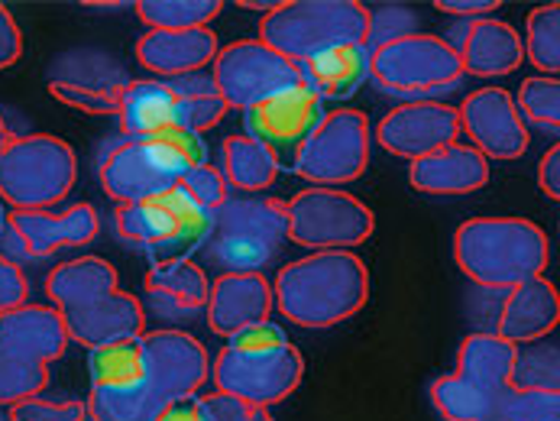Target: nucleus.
<instances>
[{"mask_svg":"<svg viewBox=\"0 0 560 421\" xmlns=\"http://www.w3.org/2000/svg\"><path fill=\"white\" fill-rule=\"evenodd\" d=\"M168 87L175 94V110H178V127L191 130V133H205L211 127H218L231 107L224 104L221 91L214 87L208 72H195V75H182V79H168Z\"/></svg>","mask_w":560,"mask_h":421,"instance_id":"nucleus-32","label":"nucleus"},{"mask_svg":"<svg viewBox=\"0 0 560 421\" xmlns=\"http://www.w3.org/2000/svg\"><path fill=\"white\" fill-rule=\"evenodd\" d=\"M208 276L191 259H172L153 262V269L143 279V292L150 308L162 318H195L208 305Z\"/></svg>","mask_w":560,"mask_h":421,"instance_id":"nucleus-26","label":"nucleus"},{"mask_svg":"<svg viewBox=\"0 0 560 421\" xmlns=\"http://www.w3.org/2000/svg\"><path fill=\"white\" fill-rule=\"evenodd\" d=\"M373 127L363 110H327L292 160V172L315 188H343L370 166Z\"/></svg>","mask_w":560,"mask_h":421,"instance_id":"nucleus-11","label":"nucleus"},{"mask_svg":"<svg viewBox=\"0 0 560 421\" xmlns=\"http://www.w3.org/2000/svg\"><path fill=\"white\" fill-rule=\"evenodd\" d=\"M0 421H10V416H7V412H3V409H0Z\"/></svg>","mask_w":560,"mask_h":421,"instance_id":"nucleus-54","label":"nucleus"},{"mask_svg":"<svg viewBox=\"0 0 560 421\" xmlns=\"http://www.w3.org/2000/svg\"><path fill=\"white\" fill-rule=\"evenodd\" d=\"M46 383H49V366H39L0 347V409L39 396Z\"/></svg>","mask_w":560,"mask_h":421,"instance_id":"nucleus-41","label":"nucleus"},{"mask_svg":"<svg viewBox=\"0 0 560 421\" xmlns=\"http://www.w3.org/2000/svg\"><path fill=\"white\" fill-rule=\"evenodd\" d=\"M457 269L489 292H509L545 276L551 262L548 234L525 218H470L454 234Z\"/></svg>","mask_w":560,"mask_h":421,"instance_id":"nucleus-2","label":"nucleus"},{"mask_svg":"<svg viewBox=\"0 0 560 421\" xmlns=\"http://www.w3.org/2000/svg\"><path fill=\"white\" fill-rule=\"evenodd\" d=\"M302 376H305V360L299 347L272 321H262L249 331L228 337V343L221 347L211 366V379L218 393L259 409H272L285 402L302 386Z\"/></svg>","mask_w":560,"mask_h":421,"instance_id":"nucleus-4","label":"nucleus"},{"mask_svg":"<svg viewBox=\"0 0 560 421\" xmlns=\"http://www.w3.org/2000/svg\"><path fill=\"white\" fill-rule=\"evenodd\" d=\"M285 231L295 247L312 253L353 250L376 231V214L343 188L308 185L285 204Z\"/></svg>","mask_w":560,"mask_h":421,"instance_id":"nucleus-10","label":"nucleus"},{"mask_svg":"<svg viewBox=\"0 0 560 421\" xmlns=\"http://www.w3.org/2000/svg\"><path fill=\"white\" fill-rule=\"evenodd\" d=\"M560 321V295L551 279L538 276L528 279L515 289L505 292V302L499 308V321H495V335L505 337L515 347L545 340L548 335L558 331Z\"/></svg>","mask_w":560,"mask_h":421,"instance_id":"nucleus-23","label":"nucleus"},{"mask_svg":"<svg viewBox=\"0 0 560 421\" xmlns=\"http://www.w3.org/2000/svg\"><path fill=\"white\" fill-rule=\"evenodd\" d=\"M79 182L75 150L52 133L13 137L0 156V201L13 211H49Z\"/></svg>","mask_w":560,"mask_h":421,"instance_id":"nucleus-6","label":"nucleus"},{"mask_svg":"<svg viewBox=\"0 0 560 421\" xmlns=\"http://www.w3.org/2000/svg\"><path fill=\"white\" fill-rule=\"evenodd\" d=\"M214 214L198 208L178 185L137 204H120L114 214L117 237L153 262L191 259L211 237Z\"/></svg>","mask_w":560,"mask_h":421,"instance_id":"nucleus-8","label":"nucleus"},{"mask_svg":"<svg viewBox=\"0 0 560 421\" xmlns=\"http://www.w3.org/2000/svg\"><path fill=\"white\" fill-rule=\"evenodd\" d=\"M91 389H140L147 386V353L143 340H124L91 350L88 360Z\"/></svg>","mask_w":560,"mask_h":421,"instance_id":"nucleus-33","label":"nucleus"},{"mask_svg":"<svg viewBox=\"0 0 560 421\" xmlns=\"http://www.w3.org/2000/svg\"><path fill=\"white\" fill-rule=\"evenodd\" d=\"M221 43L211 26L201 30H147L137 43V62L153 72V79H182L205 72Z\"/></svg>","mask_w":560,"mask_h":421,"instance_id":"nucleus-21","label":"nucleus"},{"mask_svg":"<svg viewBox=\"0 0 560 421\" xmlns=\"http://www.w3.org/2000/svg\"><path fill=\"white\" fill-rule=\"evenodd\" d=\"M408 182L424 195H474L489 182V160L457 140L415 160L408 166Z\"/></svg>","mask_w":560,"mask_h":421,"instance_id":"nucleus-25","label":"nucleus"},{"mask_svg":"<svg viewBox=\"0 0 560 421\" xmlns=\"http://www.w3.org/2000/svg\"><path fill=\"white\" fill-rule=\"evenodd\" d=\"M120 289V276L114 262L104 256H75L49 269L46 276V295L52 299L56 312H72L81 305H91L97 299H107Z\"/></svg>","mask_w":560,"mask_h":421,"instance_id":"nucleus-27","label":"nucleus"},{"mask_svg":"<svg viewBox=\"0 0 560 421\" xmlns=\"http://www.w3.org/2000/svg\"><path fill=\"white\" fill-rule=\"evenodd\" d=\"M143 353H147V389L162 406L191 399L211 379V356L198 337L178 328L147 331Z\"/></svg>","mask_w":560,"mask_h":421,"instance_id":"nucleus-15","label":"nucleus"},{"mask_svg":"<svg viewBox=\"0 0 560 421\" xmlns=\"http://www.w3.org/2000/svg\"><path fill=\"white\" fill-rule=\"evenodd\" d=\"M101 234V214L94 204L79 201L62 211H7V224L0 234V256L10 262L23 259H49L59 250L84 247Z\"/></svg>","mask_w":560,"mask_h":421,"instance_id":"nucleus-13","label":"nucleus"},{"mask_svg":"<svg viewBox=\"0 0 560 421\" xmlns=\"http://www.w3.org/2000/svg\"><path fill=\"white\" fill-rule=\"evenodd\" d=\"M137 16L150 30H201L224 10L221 0H137Z\"/></svg>","mask_w":560,"mask_h":421,"instance_id":"nucleus-36","label":"nucleus"},{"mask_svg":"<svg viewBox=\"0 0 560 421\" xmlns=\"http://www.w3.org/2000/svg\"><path fill=\"white\" fill-rule=\"evenodd\" d=\"M117 120L124 137H153L165 127H178L175 94L162 79H133L127 84Z\"/></svg>","mask_w":560,"mask_h":421,"instance_id":"nucleus-30","label":"nucleus"},{"mask_svg":"<svg viewBox=\"0 0 560 421\" xmlns=\"http://www.w3.org/2000/svg\"><path fill=\"white\" fill-rule=\"evenodd\" d=\"M69 343L72 340L66 331L62 312H56L52 305L26 302L7 315H0V347L23 360L49 366L66 356Z\"/></svg>","mask_w":560,"mask_h":421,"instance_id":"nucleus-24","label":"nucleus"},{"mask_svg":"<svg viewBox=\"0 0 560 421\" xmlns=\"http://www.w3.org/2000/svg\"><path fill=\"white\" fill-rule=\"evenodd\" d=\"M460 140V117L457 107L444 101H408L393 107L376 124V143L399 156V160H421L441 147H451Z\"/></svg>","mask_w":560,"mask_h":421,"instance_id":"nucleus-18","label":"nucleus"},{"mask_svg":"<svg viewBox=\"0 0 560 421\" xmlns=\"http://www.w3.org/2000/svg\"><path fill=\"white\" fill-rule=\"evenodd\" d=\"M489 396L477 393L470 383H464L457 373L438 376L431 383V406L444 421H486L489 416Z\"/></svg>","mask_w":560,"mask_h":421,"instance_id":"nucleus-39","label":"nucleus"},{"mask_svg":"<svg viewBox=\"0 0 560 421\" xmlns=\"http://www.w3.org/2000/svg\"><path fill=\"white\" fill-rule=\"evenodd\" d=\"M302 82L320 101H347L370 79V49L366 46H337L315 59L302 62Z\"/></svg>","mask_w":560,"mask_h":421,"instance_id":"nucleus-29","label":"nucleus"},{"mask_svg":"<svg viewBox=\"0 0 560 421\" xmlns=\"http://www.w3.org/2000/svg\"><path fill=\"white\" fill-rule=\"evenodd\" d=\"M272 308V282L262 272H221L208 289L205 318L211 335L228 340L269 321Z\"/></svg>","mask_w":560,"mask_h":421,"instance_id":"nucleus-19","label":"nucleus"},{"mask_svg":"<svg viewBox=\"0 0 560 421\" xmlns=\"http://www.w3.org/2000/svg\"><path fill=\"white\" fill-rule=\"evenodd\" d=\"M3 224H7V208H3V201H0V234H3Z\"/></svg>","mask_w":560,"mask_h":421,"instance_id":"nucleus-53","label":"nucleus"},{"mask_svg":"<svg viewBox=\"0 0 560 421\" xmlns=\"http://www.w3.org/2000/svg\"><path fill=\"white\" fill-rule=\"evenodd\" d=\"M515 97V107L525 124H535L548 133L560 130V82L548 75H532L525 79Z\"/></svg>","mask_w":560,"mask_h":421,"instance_id":"nucleus-40","label":"nucleus"},{"mask_svg":"<svg viewBox=\"0 0 560 421\" xmlns=\"http://www.w3.org/2000/svg\"><path fill=\"white\" fill-rule=\"evenodd\" d=\"M153 421H214L205 399L201 396H191V399H178V402H168L162 406V412Z\"/></svg>","mask_w":560,"mask_h":421,"instance_id":"nucleus-48","label":"nucleus"},{"mask_svg":"<svg viewBox=\"0 0 560 421\" xmlns=\"http://www.w3.org/2000/svg\"><path fill=\"white\" fill-rule=\"evenodd\" d=\"M30 302V282L23 276V269L16 262H10L7 256H0V315L20 308Z\"/></svg>","mask_w":560,"mask_h":421,"instance_id":"nucleus-46","label":"nucleus"},{"mask_svg":"<svg viewBox=\"0 0 560 421\" xmlns=\"http://www.w3.org/2000/svg\"><path fill=\"white\" fill-rule=\"evenodd\" d=\"M285 244V201L272 195H231L214 211L205 247L224 272H262Z\"/></svg>","mask_w":560,"mask_h":421,"instance_id":"nucleus-7","label":"nucleus"},{"mask_svg":"<svg viewBox=\"0 0 560 421\" xmlns=\"http://www.w3.org/2000/svg\"><path fill=\"white\" fill-rule=\"evenodd\" d=\"M370 82L380 91L408 101H434L457 91L464 66L451 39L434 33H411L370 49Z\"/></svg>","mask_w":560,"mask_h":421,"instance_id":"nucleus-9","label":"nucleus"},{"mask_svg":"<svg viewBox=\"0 0 560 421\" xmlns=\"http://www.w3.org/2000/svg\"><path fill=\"white\" fill-rule=\"evenodd\" d=\"M69 340H75L88 350H101L110 343L137 340L147 335V308L130 292H114L107 299H97L91 305H81L72 312H62Z\"/></svg>","mask_w":560,"mask_h":421,"instance_id":"nucleus-22","label":"nucleus"},{"mask_svg":"<svg viewBox=\"0 0 560 421\" xmlns=\"http://www.w3.org/2000/svg\"><path fill=\"white\" fill-rule=\"evenodd\" d=\"M272 302L299 328H337L370 302V269L350 250L308 253L279 269Z\"/></svg>","mask_w":560,"mask_h":421,"instance_id":"nucleus-1","label":"nucleus"},{"mask_svg":"<svg viewBox=\"0 0 560 421\" xmlns=\"http://www.w3.org/2000/svg\"><path fill=\"white\" fill-rule=\"evenodd\" d=\"M515 389H541V393H560V353L558 343L548 337L518 347L515 370H512Z\"/></svg>","mask_w":560,"mask_h":421,"instance_id":"nucleus-37","label":"nucleus"},{"mask_svg":"<svg viewBox=\"0 0 560 421\" xmlns=\"http://www.w3.org/2000/svg\"><path fill=\"white\" fill-rule=\"evenodd\" d=\"M279 168L282 163L246 133H231L221 147V175L231 191L262 195L279 178Z\"/></svg>","mask_w":560,"mask_h":421,"instance_id":"nucleus-31","label":"nucleus"},{"mask_svg":"<svg viewBox=\"0 0 560 421\" xmlns=\"http://www.w3.org/2000/svg\"><path fill=\"white\" fill-rule=\"evenodd\" d=\"M538 185H541V191L551 201H560V147H551L541 156V163H538Z\"/></svg>","mask_w":560,"mask_h":421,"instance_id":"nucleus-49","label":"nucleus"},{"mask_svg":"<svg viewBox=\"0 0 560 421\" xmlns=\"http://www.w3.org/2000/svg\"><path fill=\"white\" fill-rule=\"evenodd\" d=\"M434 10L441 13H451V16H467V20H480V16H489L492 10H499L495 0H438Z\"/></svg>","mask_w":560,"mask_h":421,"instance_id":"nucleus-50","label":"nucleus"},{"mask_svg":"<svg viewBox=\"0 0 560 421\" xmlns=\"http://www.w3.org/2000/svg\"><path fill=\"white\" fill-rule=\"evenodd\" d=\"M370 10L360 0H285L259 23V43L302 66L337 46H366Z\"/></svg>","mask_w":560,"mask_h":421,"instance_id":"nucleus-5","label":"nucleus"},{"mask_svg":"<svg viewBox=\"0 0 560 421\" xmlns=\"http://www.w3.org/2000/svg\"><path fill=\"white\" fill-rule=\"evenodd\" d=\"M10 140H13V133H10V127H7V120H3V114H0V156H3V150H7Z\"/></svg>","mask_w":560,"mask_h":421,"instance_id":"nucleus-52","label":"nucleus"},{"mask_svg":"<svg viewBox=\"0 0 560 421\" xmlns=\"http://www.w3.org/2000/svg\"><path fill=\"white\" fill-rule=\"evenodd\" d=\"M10 421H88L84 402L79 399H23L7 409Z\"/></svg>","mask_w":560,"mask_h":421,"instance_id":"nucleus-44","label":"nucleus"},{"mask_svg":"<svg viewBox=\"0 0 560 421\" xmlns=\"http://www.w3.org/2000/svg\"><path fill=\"white\" fill-rule=\"evenodd\" d=\"M515 353L518 347L509 343L495 331L467 335L457 350V376L470 383L482 396H499L502 389L512 386V370H515Z\"/></svg>","mask_w":560,"mask_h":421,"instance_id":"nucleus-28","label":"nucleus"},{"mask_svg":"<svg viewBox=\"0 0 560 421\" xmlns=\"http://www.w3.org/2000/svg\"><path fill=\"white\" fill-rule=\"evenodd\" d=\"M486 421H560V393L509 386L492 396Z\"/></svg>","mask_w":560,"mask_h":421,"instance_id":"nucleus-38","label":"nucleus"},{"mask_svg":"<svg viewBox=\"0 0 560 421\" xmlns=\"http://www.w3.org/2000/svg\"><path fill=\"white\" fill-rule=\"evenodd\" d=\"M366 10H370L366 49H376L383 43L418 33V13L405 3H380V7H366Z\"/></svg>","mask_w":560,"mask_h":421,"instance_id":"nucleus-42","label":"nucleus"},{"mask_svg":"<svg viewBox=\"0 0 560 421\" xmlns=\"http://www.w3.org/2000/svg\"><path fill=\"white\" fill-rule=\"evenodd\" d=\"M451 46L457 49V59L464 66V75H477V79H502V75H512L525 62L522 33L512 23H502L495 16L470 20L464 30L454 33Z\"/></svg>","mask_w":560,"mask_h":421,"instance_id":"nucleus-20","label":"nucleus"},{"mask_svg":"<svg viewBox=\"0 0 560 421\" xmlns=\"http://www.w3.org/2000/svg\"><path fill=\"white\" fill-rule=\"evenodd\" d=\"M324 114H327L324 101L302 82L243 110V120H246V137L262 143L282 163V160H295V153L315 133Z\"/></svg>","mask_w":560,"mask_h":421,"instance_id":"nucleus-16","label":"nucleus"},{"mask_svg":"<svg viewBox=\"0 0 560 421\" xmlns=\"http://www.w3.org/2000/svg\"><path fill=\"white\" fill-rule=\"evenodd\" d=\"M211 82L231 110H249L259 101L302 84V69L259 39H237L218 49Z\"/></svg>","mask_w":560,"mask_h":421,"instance_id":"nucleus-12","label":"nucleus"},{"mask_svg":"<svg viewBox=\"0 0 560 421\" xmlns=\"http://www.w3.org/2000/svg\"><path fill=\"white\" fill-rule=\"evenodd\" d=\"M460 133L470 140V147L482 160L512 163L522 160L532 147L528 124L522 120L515 97L505 87H480L474 91L460 107Z\"/></svg>","mask_w":560,"mask_h":421,"instance_id":"nucleus-17","label":"nucleus"},{"mask_svg":"<svg viewBox=\"0 0 560 421\" xmlns=\"http://www.w3.org/2000/svg\"><path fill=\"white\" fill-rule=\"evenodd\" d=\"M241 7H246V10H259V13L266 16L269 10L279 7V0H262V3H259V0H241Z\"/></svg>","mask_w":560,"mask_h":421,"instance_id":"nucleus-51","label":"nucleus"},{"mask_svg":"<svg viewBox=\"0 0 560 421\" xmlns=\"http://www.w3.org/2000/svg\"><path fill=\"white\" fill-rule=\"evenodd\" d=\"M525 59L538 69V75L558 79L560 72V3L535 7L525 20L522 36Z\"/></svg>","mask_w":560,"mask_h":421,"instance_id":"nucleus-34","label":"nucleus"},{"mask_svg":"<svg viewBox=\"0 0 560 421\" xmlns=\"http://www.w3.org/2000/svg\"><path fill=\"white\" fill-rule=\"evenodd\" d=\"M178 188H182L198 208H205V211H211V214L231 198V188H228L221 168L208 166V163H201V166H195L191 172H185V178L178 182Z\"/></svg>","mask_w":560,"mask_h":421,"instance_id":"nucleus-43","label":"nucleus"},{"mask_svg":"<svg viewBox=\"0 0 560 421\" xmlns=\"http://www.w3.org/2000/svg\"><path fill=\"white\" fill-rule=\"evenodd\" d=\"M88 421H153L162 402L147 389H91L84 399Z\"/></svg>","mask_w":560,"mask_h":421,"instance_id":"nucleus-35","label":"nucleus"},{"mask_svg":"<svg viewBox=\"0 0 560 421\" xmlns=\"http://www.w3.org/2000/svg\"><path fill=\"white\" fill-rule=\"evenodd\" d=\"M133 82L124 62L104 49H69L49 66V94L91 117L117 114L127 84Z\"/></svg>","mask_w":560,"mask_h":421,"instance_id":"nucleus-14","label":"nucleus"},{"mask_svg":"<svg viewBox=\"0 0 560 421\" xmlns=\"http://www.w3.org/2000/svg\"><path fill=\"white\" fill-rule=\"evenodd\" d=\"M23 56V33L13 20V13L0 3V69L16 66Z\"/></svg>","mask_w":560,"mask_h":421,"instance_id":"nucleus-47","label":"nucleus"},{"mask_svg":"<svg viewBox=\"0 0 560 421\" xmlns=\"http://www.w3.org/2000/svg\"><path fill=\"white\" fill-rule=\"evenodd\" d=\"M211 419L214 421H276L269 416V409H259V406H249L243 399L234 396H224V393H214V396H201Z\"/></svg>","mask_w":560,"mask_h":421,"instance_id":"nucleus-45","label":"nucleus"},{"mask_svg":"<svg viewBox=\"0 0 560 421\" xmlns=\"http://www.w3.org/2000/svg\"><path fill=\"white\" fill-rule=\"evenodd\" d=\"M201 163H208L205 140L185 127H165L153 137L114 140L97 163V178L117 204H137L175 188Z\"/></svg>","mask_w":560,"mask_h":421,"instance_id":"nucleus-3","label":"nucleus"}]
</instances>
